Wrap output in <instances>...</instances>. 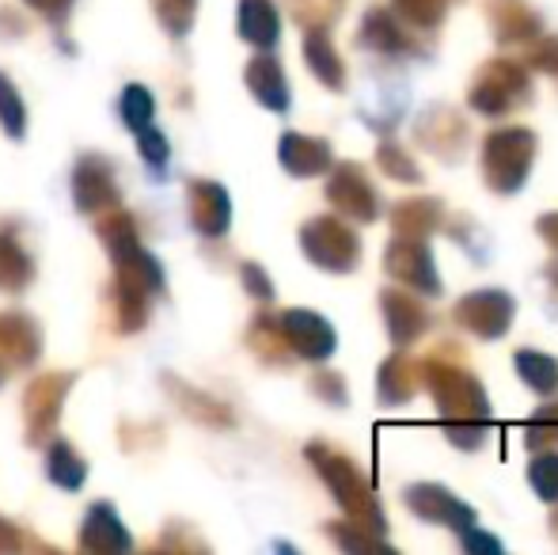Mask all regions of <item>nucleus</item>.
<instances>
[{
    "label": "nucleus",
    "mask_w": 558,
    "mask_h": 555,
    "mask_svg": "<svg viewBox=\"0 0 558 555\" xmlns=\"http://www.w3.org/2000/svg\"><path fill=\"white\" fill-rule=\"evenodd\" d=\"M73 385L69 373H43V377L31 381L27 396H23V419H27V442H43L58 430L61 419V403H65V393Z\"/></svg>",
    "instance_id": "1"
},
{
    "label": "nucleus",
    "mask_w": 558,
    "mask_h": 555,
    "mask_svg": "<svg viewBox=\"0 0 558 555\" xmlns=\"http://www.w3.org/2000/svg\"><path fill=\"white\" fill-rule=\"evenodd\" d=\"M73 202L81 214L99 217L118 206V176L104 156H81L73 168Z\"/></svg>",
    "instance_id": "2"
},
{
    "label": "nucleus",
    "mask_w": 558,
    "mask_h": 555,
    "mask_svg": "<svg viewBox=\"0 0 558 555\" xmlns=\"http://www.w3.org/2000/svg\"><path fill=\"white\" fill-rule=\"evenodd\" d=\"M43 354V331L31 316L23 312H0V358L20 370L38 362Z\"/></svg>",
    "instance_id": "3"
},
{
    "label": "nucleus",
    "mask_w": 558,
    "mask_h": 555,
    "mask_svg": "<svg viewBox=\"0 0 558 555\" xmlns=\"http://www.w3.org/2000/svg\"><path fill=\"white\" fill-rule=\"evenodd\" d=\"M130 533H125L122 518L114 514L111 503H99L88 510L81 526V548L84 552H130Z\"/></svg>",
    "instance_id": "4"
},
{
    "label": "nucleus",
    "mask_w": 558,
    "mask_h": 555,
    "mask_svg": "<svg viewBox=\"0 0 558 555\" xmlns=\"http://www.w3.org/2000/svg\"><path fill=\"white\" fill-rule=\"evenodd\" d=\"M186 214H191V225L206 237H217L228 225V198L217 183L209 179H194L191 191H186Z\"/></svg>",
    "instance_id": "5"
},
{
    "label": "nucleus",
    "mask_w": 558,
    "mask_h": 555,
    "mask_svg": "<svg viewBox=\"0 0 558 555\" xmlns=\"http://www.w3.org/2000/svg\"><path fill=\"white\" fill-rule=\"evenodd\" d=\"M46 472H50V480L65 491H81L84 480H88V464L76 457V449L69 442L50 445V453H46Z\"/></svg>",
    "instance_id": "6"
},
{
    "label": "nucleus",
    "mask_w": 558,
    "mask_h": 555,
    "mask_svg": "<svg viewBox=\"0 0 558 555\" xmlns=\"http://www.w3.org/2000/svg\"><path fill=\"white\" fill-rule=\"evenodd\" d=\"M31 275H35V267H31L27 252H23L12 237H0V289L20 293V289L31 281Z\"/></svg>",
    "instance_id": "7"
},
{
    "label": "nucleus",
    "mask_w": 558,
    "mask_h": 555,
    "mask_svg": "<svg viewBox=\"0 0 558 555\" xmlns=\"http://www.w3.org/2000/svg\"><path fill=\"white\" fill-rule=\"evenodd\" d=\"M240 31H243L247 43L270 46L274 31H278V20H274L270 4H266V0H243L240 4Z\"/></svg>",
    "instance_id": "8"
},
{
    "label": "nucleus",
    "mask_w": 558,
    "mask_h": 555,
    "mask_svg": "<svg viewBox=\"0 0 558 555\" xmlns=\"http://www.w3.org/2000/svg\"><path fill=\"white\" fill-rule=\"evenodd\" d=\"M114 309H118V327L122 331H137L148 319V293L130 281H118L114 286Z\"/></svg>",
    "instance_id": "9"
},
{
    "label": "nucleus",
    "mask_w": 558,
    "mask_h": 555,
    "mask_svg": "<svg viewBox=\"0 0 558 555\" xmlns=\"http://www.w3.org/2000/svg\"><path fill=\"white\" fill-rule=\"evenodd\" d=\"M118 114H122V122L130 130H145L156 114L153 92H148L145 84H130V88L122 92V99H118Z\"/></svg>",
    "instance_id": "10"
},
{
    "label": "nucleus",
    "mask_w": 558,
    "mask_h": 555,
    "mask_svg": "<svg viewBox=\"0 0 558 555\" xmlns=\"http://www.w3.org/2000/svg\"><path fill=\"white\" fill-rule=\"evenodd\" d=\"M0 126L15 141L27 134V107H23L20 92H15V84L4 73H0Z\"/></svg>",
    "instance_id": "11"
},
{
    "label": "nucleus",
    "mask_w": 558,
    "mask_h": 555,
    "mask_svg": "<svg viewBox=\"0 0 558 555\" xmlns=\"http://www.w3.org/2000/svg\"><path fill=\"white\" fill-rule=\"evenodd\" d=\"M194 4H198V0H153V12L168 35L183 38L194 23Z\"/></svg>",
    "instance_id": "12"
},
{
    "label": "nucleus",
    "mask_w": 558,
    "mask_h": 555,
    "mask_svg": "<svg viewBox=\"0 0 558 555\" xmlns=\"http://www.w3.org/2000/svg\"><path fill=\"white\" fill-rule=\"evenodd\" d=\"M137 148H141V160L148 164V171H156V176H163V171H168L171 145H168V137L153 126V122H148L145 130H137Z\"/></svg>",
    "instance_id": "13"
},
{
    "label": "nucleus",
    "mask_w": 558,
    "mask_h": 555,
    "mask_svg": "<svg viewBox=\"0 0 558 555\" xmlns=\"http://www.w3.org/2000/svg\"><path fill=\"white\" fill-rule=\"evenodd\" d=\"M251 88L258 92V99H263V104H270V107L286 104V99H281V81L270 73V65H266V61H255V65H251Z\"/></svg>",
    "instance_id": "14"
},
{
    "label": "nucleus",
    "mask_w": 558,
    "mask_h": 555,
    "mask_svg": "<svg viewBox=\"0 0 558 555\" xmlns=\"http://www.w3.org/2000/svg\"><path fill=\"white\" fill-rule=\"evenodd\" d=\"M31 8H35L38 15H46V20L61 23L69 15V8H73V0H27Z\"/></svg>",
    "instance_id": "15"
},
{
    "label": "nucleus",
    "mask_w": 558,
    "mask_h": 555,
    "mask_svg": "<svg viewBox=\"0 0 558 555\" xmlns=\"http://www.w3.org/2000/svg\"><path fill=\"white\" fill-rule=\"evenodd\" d=\"M20 548V533H15L12 521L0 518V552H15Z\"/></svg>",
    "instance_id": "16"
},
{
    "label": "nucleus",
    "mask_w": 558,
    "mask_h": 555,
    "mask_svg": "<svg viewBox=\"0 0 558 555\" xmlns=\"http://www.w3.org/2000/svg\"><path fill=\"white\" fill-rule=\"evenodd\" d=\"M0 381H4V362H0Z\"/></svg>",
    "instance_id": "17"
}]
</instances>
